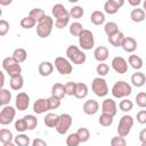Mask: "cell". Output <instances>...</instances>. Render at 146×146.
Masks as SVG:
<instances>
[{
  "label": "cell",
  "instance_id": "1",
  "mask_svg": "<svg viewBox=\"0 0 146 146\" xmlns=\"http://www.w3.org/2000/svg\"><path fill=\"white\" fill-rule=\"evenodd\" d=\"M111 92H112V95H113L114 98L121 99V98H125V97L130 96L131 92H132V88L125 81H116L113 84Z\"/></svg>",
  "mask_w": 146,
  "mask_h": 146
},
{
  "label": "cell",
  "instance_id": "2",
  "mask_svg": "<svg viewBox=\"0 0 146 146\" xmlns=\"http://www.w3.org/2000/svg\"><path fill=\"white\" fill-rule=\"evenodd\" d=\"M66 56H67L70 62H72L73 64H76V65H81L87 60L86 54L80 48H78L76 46H73V44L67 47Z\"/></svg>",
  "mask_w": 146,
  "mask_h": 146
},
{
  "label": "cell",
  "instance_id": "3",
  "mask_svg": "<svg viewBox=\"0 0 146 146\" xmlns=\"http://www.w3.org/2000/svg\"><path fill=\"white\" fill-rule=\"evenodd\" d=\"M54 19L50 16H46L41 22L38 23L36 25V34L40 38H48L52 31L54 27Z\"/></svg>",
  "mask_w": 146,
  "mask_h": 146
},
{
  "label": "cell",
  "instance_id": "4",
  "mask_svg": "<svg viewBox=\"0 0 146 146\" xmlns=\"http://www.w3.org/2000/svg\"><path fill=\"white\" fill-rule=\"evenodd\" d=\"M2 68L8 73V75L10 78L22 73V67H21L19 63L13 56L11 57H6L2 60Z\"/></svg>",
  "mask_w": 146,
  "mask_h": 146
},
{
  "label": "cell",
  "instance_id": "5",
  "mask_svg": "<svg viewBox=\"0 0 146 146\" xmlns=\"http://www.w3.org/2000/svg\"><path fill=\"white\" fill-rule=\"evenodd\" d=\"M91 90L98 97H105L108 94V86L104 78L97 76L91 82Z\"/></svg>",
  "mask_w": 146,
  "mask_h": 146
},
{
  "label": "cell",
  "instance_id": "6",
  "mask_svg": "<svg viewBox=\"0 0 146 146\" xmlns=\"http://www.w3.org/2000/svg\"><path fill=\"white\" fill-rule=\"evenodd\" d=\"M133 127V117L131 115H123L120 121H119V125H117V133L121 137H125L129 135L131 128Z\"/></svg>",
  "mask_w": 146,
  "mask_h": 146
},
{
  "label": "cell",
  "instance_id": "7",
  "mask_svg": "<svg viewBox=\"0 0 146 146\" xmlns=\"http://www.w3.org/2000/svg\"><path fill=\"white\" fill-rule=\"evenodd\" d=\"M79 44L83 50H90L95 46V39L94 34L90 30L84 29L82 33L79 35Z\"/></svg>",
  "mask_w": 146,
  "mask_h": 146
},
{
  "label": "cell",
  "instance_id": "8",
  "mask_svg": "<svg viewBox=\"0 0 146 146\" xmlns=\"http://www.w3.org/2000/svg\"><path fill=\"white\" fill-rule=\"evenodd\" d=\"M71 125H72V116L67 113H64L58 116V121H57L55 129L58 133L65 135L68 131V129L71 128Z\"/></svg>",
  "mask_w": 146,
  "mask_h": 146
},
{
  "label": "cell",
  "instance_id": "9",
  "mask_svg": "<svg viewBox=\"0 0 146 146\" xmlns=\"http://www.w3.org/2000/svg\"><path fill=\"white\" fill-rule=\"evenodd\" d=\"M55 67L58 71V73L62 74V75H67V74L72 73V70H73V66L70 63V60L64 58V57H62V56L56 57V59H55Z\"/></svg>",
  "mask_w": 146,
  "mask_h": 146
},
{
  "label": "cell",
  "instance_id": "10",
  "mask_svg": "<svg viewBox=\"0 0 146 146\" xmlns=\"http://www.w3.org/2000/svg\"><path fill=\"white\" fill-rule=\"evenodd\" d=\"M16 115V110L13 106H3L1 112H0V124L2 125H7L9 123H11L15 119Z\"/></svg>",
  "mask_w": 146,
  "mask_h": 146
},
{
  "label": "cell",
  "instance_id": "11",
  "mask_svg": "<svg viewBox=\"0 0 146 146\" xmlns=\"http://www.w3.org/2000/svg\"><path fill=\"white\" fill-rule=\"evenodd\" d=\"M112 68L116 72V73H119V74H124V73H127V71H128V63H127V60L123 58V57H121V56H116V57H114L113 59H112Z\"/></svg>",
  "mask_w": 146,
  "mask_h": 146
},
{
  "label": "cell",
  "instance_id": "12",
  "mask_svg": "<svg viewBox=\"0 0 146 146\" xmlns=\"http://www.w3.org/2000/svg\"><path fill=\"white\" fill-rule=\"evenodd\" d=\"M124 5L123 0H107L104 3V10L106 14L114 15L119 11V9Z\"/></svg>",
  "mask_w": 146,
  "mask_h": 146
},
{
  "label": "cell",
  "instance_id": "13",
  "mask_svg": "<svg viewBox=\"0 0 146 146\" xmlns=\"http://www.w3.org/2000/svg\"><path fill=\"white\" fill-rule=\"evenodd\" d=\"M30 105V96L26 92H18L15 100V106L18 111H25L29 108Z\"/></svg>",
  "mask_w": 146,
  "mask_h": 146
},
{
  "label": "cell",
  "instance_id": "14",
  "mask_svg": "<svg viewBox=\"0 0 146 146\" xmlns=\"http://www.w3.org/2000/svg\"><path fill=\"white\" fill-rule=\"evenodd\" d=\"M50 104L48 98H39L33 104V111L36 114H43L48 111H50Z\"/></svg>",
  "mask_w": 146,
  "mask_h": 146
},
{
  "label": "cell",
  "instance_id": "15",
  "mask_svg": "<svg viewBox=\"0 0 146 146\" xmlns=\"http://www.w3.org/2000/svg\"><path fill=\"white\" fill-rule=\"evenodd\" d=\"M102 112L114 116L116 114V112H117V106H116L115 100H113L112 98L104 99L103 103H102Z\"/></svg>",
  "mask_w": 146,
  "mask_h": 146
},
{
  "label": "cell",
  "instance_id": "16",
  "mask_svg": "<svg viewBox=\"0 0 146 146\" xmlns=\"http://www.w3.org/2000/svg\"><path fill=\"white\" fill-rule=\"evenodd\" d=\"M99 110V104L95 99H88L82 106V111L87 115H95Z\"/></svg>",
  "mask_w": 146,
  "mask_h": 146
},
{
  "label": "cell",
  "instance_id": "17",
  "mask_svg": "<svg viewBox=\"0 0 146 146\" xmlns=\"http://www.w3.org/2000/svg\"><path fill=\"white\" fill-rule=\"evenodd\" d=\"M108 55H110V51L105 46H99L94 51V57L99 63H104L108 58Z\"/></svg>",
  "mask_w": 146,
  "mask_h": 146
},
{
  "label": "cell",
  "instance_id": "18",
  "mask_svg": "<svg viewBox=\"0 0 146 146\" xmlns=\"http://www.w3.org/2000/svg\"><path fill=\"white\" fill-rule=\"evenodd\" d=\"M51 96L55 97V98H58V99H63L65 96H66V89H65V84L63 83H55L52 87H51Z\"/></svg>",
  "mask_w": 146,
  "mask_h": 146
},
{
  "label": "cell",
  "instance_id": "19",
  "mask_svg": "<svg viewBox=\"0 0 146 146\" xmlns=\"http://www.w3.org/2000/svg\"><path fill=\"white\" fill-rule=\"evenodd\" d=\"M121 47L125 52H133L137 49V41L132 36H125Z\"/></svg>",
  "mask_w": 146,
  "mask_h": 146
},
{
  "label": "cell",
  "instance_id": "20",
  "mask_svg": "<svg viewBox=\"0 0 146 146\" xmlns=\"http://www.w3.org/2000/svg\"><path fill=\"white\" fill-rule=\"evenodd\" d=\"M38 71H39V74L41 76H49L54 71V64L50 62H46V60L41 62L39 64Z\"/></svg>",
  "mask_w": 146,
  "mask_h": 146
},
{
  "label": "cell",
  "instance_id": "21",
  "mask_svg": "<svg viewBox=\"0 0 146 146\" xmlns=\"http://www.w3.org/2000/svg\"><path fill=\"white\" fill-rule=\"evenodd\" d=\"M145 17H146V13L144 11L143 8H139V7L133 8V9L131 10V13H130V18H131V21L135 22V23H140V22H143V21L145 19Z\"/></svg>",
  "mask_w": 146,
  "mask_h": 146
},
{
  "label": "cell",
  "instance_id": "22",
  "mask_svg": "<svg viewBox=\"0 0 146 146\" xmlns=\"http://www.w3.org/2000/svg\"><path fill=\"white\" fill-rule=\"evenodd\" d=\"M9 86L13 90H21L24 86V78L22 76V74H18V75H15V76H11L10 78V81H9Z\"/></svg>",
  "mask_w": 146,
  "mask_h": 146
},
{
  "label": "cell",
  "instance_id": "23",
  "mask_svg": "<svg viewBox=\"0 0 146 146\" xmlns=\"http://www.w3.org/2000/svg\"><path fill=\"white\" fill-rule=\"evenodd\" d=\"M145 82H146V76H145L144 73L137 71L136 73H133V74L131 75V83H132L135 87L140 88V87H143V86L145 84Z\"/></svg>",
  "mask_w": 146,
  "mask_h": 146
},
{
  "label": "cell",
  "instance_id": "24",
  "mask_svg": "<svg viewBox=\"0 0 146 146\" xmlns=\"http://www.w3.org/2000/svg\"><path fill=\"white\" fill-rule=\"evenodd\" d=\"M90 22L94 25H102L105 23V15L100 10H95L90 15Z\"/></svg>",
  "mask_w": 146,
  "mask_h": 146
},
{
  "label": "cell",
  "instance_id": "25",
  "mask_svg": "<svg viewBox=\"0 0 146 146\" xmlns=\"http://www.w3.org/2000/svg\"><path fill=\"white\" fill-rule=\"evenodd\" d=\"M124 38H125L124 34H123L121 31H119V32H116L115 34L108 36V42H110L113 47H121V46H122V42H123V40H124Z\"/></svg>",
  "mask_w": 146,
  "mask_h": 146
},
{
  "label": "cell",
  "instance_id": "26",
  "mask_svg": "<svg viewBox=\"0 0 146 146\" xmlns=\"http://www.w3.org/2000/svg\"><path fill=\"white\" fill-rule=\"evenodd\" d=\"M88 95V86L83 82H76V90H75V97L78 99H83Z\"/></svg>",
  "mask_w": 146,
  "mask_h": 146
},
{
  "label": "cell",
  "instance_id": "27",
  "mask_svg": "<svg viewBox=\"0 0 146 146\" xmlns=\"http://www.w3.org/2000/svg\"><path fill=\"white\" fill-rule=\"evenodd\" d=\"M51 14H52V16H54L55 19H56V18H58V17H60V16H64V15L68 14V11H67V9L64 7V5H62V3H56V5H54L52 8H51Z\"/></svg>",
  "mask_w": 146,
  "mask_h": 146
},
{
  "label": "cell",
  "instance_id": "28",
  "mask_svg": "<svg viewBox=\"0 0 146 146\" xmlns=\"http://www.w3.org/2000/svg\"><path fill=\"white\" fill-rule=\"evenodd\" d=\"M128 63L130 64V66L132 68H135L137 71H139L143 67V59L138 55H130L128 58Z\"/></svg>",
  "mask_w": 146,
  "mask_h": 146
},
{
  "label": "cell",
  "instance_id": "29",
  "mask_svg": "<svg viewBox=\"0 0 146 146\" xmlns=\"http://www.w3.org/2000/svg\"><path fill=\"white\" fill-rule=\"evenodd\" d=\"M29 16H30V17H32L36 23H39V22H41V21H42L47 15L44 14L43 9H41V8H33V9H31V10H30Z\"/></svg>",
  "mask_w": 146,
  "mask_h": 146
},
{
  "label": "cell",
  "instance_id": "30",
  "mask_svg": "<svg viewBox=\"0 0 146 146\" xmlns=\"http://www.w3.org/2000/svg\"><path fill=\"white\" fill-rule=\"evenodd\" d=\"M58 116L59 115H57L55 113H48V114H46V116L43 119V122H44V124L47 127L55 128L56 124H57V121H58Z\"/></svg>",
  "mask_w": 146,
  "mask_h": 146
},
{
  "label": "cell",
  "instance_id": "31",
  "mask_svg": "<svg viewBox=\"0 0 146 146\" xmlns=\"http://www.w3.org/2000/svg\"><path fill=\"white\" fill-rule=\"evenodd\" d=\"M13 57L21 64V63H23V62L26 60V58H27V52H26V50H25L24 48H17V49L14 50Z\"/></svg>",
  "mask_w": 146,
  "mask_h": 146
},
{
  "label": "cell",
  "instance_id": "32",
  "mask_svg": "<svg viewBox=\"0 0 146 146\" xmlns=\"http://www.w3.org/2000/svg\"><path fill=\"white\" fill-rule=\"evenodd\" d=\"M11 100V92L8 89L1 88L0 89V104L2 106H7Z\"/></svg>",
  "mask_w": 146,
  "mask_h": 146
},
{
  "label": "cell",
  "instance_id": "33",
  "mask_svg": "<svg viewBox=\"0 0 146 146\" xmlns=\"http://www.w3.org/2000/svg\"><path fill=\"white\" fill-rule=\"evenodd\" d=\"M104 32L106 33L107 36H111V35L115 34L116 32H119V26L115 22H107L104 25Z\"/></svg>",
  "mask_w": 146,
  "mask_h": 146
},
{
  "label": "cell",
  "instance_id": "34",
  "mask_svg": "<svg viewBox=\"0 0 146 146\" xmlns=\"http://www.w3.org/2000/svg\"><path fill=\"white\" fill-rule=\"evenodd\" d=\"M14 138H15V137L13 136V132H11L10 130L5 129V128L0 130V141H1L2 144H6V143H11Z\"/></svg>",
  "mask_w": 146,
  "mask_h": 146
},
{
  "label": "cell",
  "instance_id": "35",
  "mask_svg": "<svg viewBox=\"0 0 146 146\" xmlns=\"http://www.w3.org/2000/svg\"><path fill=\"white\" fill-rule=\"evenodd\" d=\"M14 143L17 146H29L30 145V137L25 133H19L14 138Z\"/></svg>",
  "mask_w": 146,
  "mask_h": 146
},
{
  "label": "cell",
  "instance_id": "36",
  "mask_svg": "<svg viewBox=\"0 0 146 146\" xmlns=\"http://www.w3.org/2000/svg\"><path fill=\"white\" fill-rule=\"evenodd\" d=\"M23 119L26 122L27 130H33L34 128H36V125H38V119H36V116H34L33 114H27V115L23 116Z\"/></svg>",
  "mask_w": 146,
  "mask_h": 146
},
{
  "label": "cell",
  "instance_id": "37",
  "mask_svg": "<svg viewBox=\"0 0 146 146\" xmlns=\"http://www.w3.org/2000/svg\"><path fill=\"white\" fill-rule=\"evenodd\" d=\"M70 18H71V16H70V11H68V14H66L64 16H60V17L55 19V26L57 29H64L68 24Z\"/></svg>",
  "mask_w": 146,
  "mask_h": 146
},
{
  "label": "cell",
  "instance_id": "38",
  "mask_svg": "<svg viewBox=\"0 0 146 146\" xmlns=\"http://www.w3.org/2000/svg\"><path fill=\"white\" fill-rule=\"evenodd\" d=\"M83 30H84L83 29V25L80 22H74V23H72L70 25V33L72 35H74V36H79L82 33Z\"/></svg>",
  "mask_w": 146,
  "mask_h": 146
},
{
  "label": "cell",
  "instance_id": "39",
  "mask_svg": "<svg viewBox=\"0 0 146 146\" xmlns=\"http://www.w3.org/2000/svg\"><path fill=\"white\" fill-rule=\"evenodd\" d=\"M113 117H114V116H112V115H110V114L102 113V115H100L99 119H98V122H99V124L103 125V127H110V125H112V123H113Z\"/></svg>",
  "mask_w": 146,
  "mask_h": 146
},
{
  "label": "cell",
  "instance_id": "40",
  "mask_svg": "<svg viewBox=\"0 0 146 146\" xmlns=\"http://www.w3.org/2000/svg\"><path fill=\"white\" fill-rule=\"evenodd\" d=\"M35 25H38L36 24V22L32 18V17H30V16H26V17H23L22 19H21V26L23 27V29H32V27H34Z\"/></svg>",
  "mask_w": 146,
  "mask_h": 146
},
{
  "label": "cell",
  "instance_id": "41",
  "mask_svg": "<svg viewBox=\"0 0 146 146\" xmlns=\"http://www.w3.org/2000/svg\"><path fill=\"white\" fill-rule=\"evenodd\" d=\"M83 14H84V10H83V8L80 7V6H74V7H72V8L70 9V16H71L72 18L79 19V18H81V17L83 16Z\"/></svg>",
  "mask_w": 146,
  "mask_h": 146
},
{
  "label": "cell",
  "instance_id": "42",
  "mask_svg": "<svg viewBox=\"0 0 146 146\" xmlns=\"http://www.w3.org/2000/svg\"><path fill=\"white\" fill-rule=\"evenodd\" d=\"M133 107V103L131 100H129L128 98H123L120 103H119V108L122 111V112H129L131 111Z\"/></svg>",
  "mask_w": 146,
  "mask_h": 146
},
{
  "label": "cell",
  "instance_id": "43",
  "mask_svg": "<svg viewBox=\"0 0 146 146\" xmlns=\"http://www.w3.org/2000/svg\"><path fill=\"white\" fill-rule=\"evenodd\" d=\"M80 138L79 136L76 135V132H73V133H70L67 137H66V145L67 146H79L80 144Z\"/></svg>",
  "mask_w": 146,
  "mask_h": 146
},
{
  "label": "cell",
  "instance_id": "44",
  "mask_svg": "<svg viewBox=\"0 0 146 146\" xmlns=\"http://www.w3.org/2000/svg\"><path fill=\"white\" fill-rule=\"evenodd\" d=\"M76 135L79 136L81 143H86V141H88L89 138H90V131H89L87 128H80V129H78Z\"/></svg>",
  "mask_w": 146,
  "mask_h": 146
},
{
  "label": "cell",
  "instance_id": "45",
  "mask_svg": "<svg viewBox=\"0 0 146 146\" xmlns=\"http://www.w3.org/2000/svg\"><path fill=\"white\" fill-rule=\"evenodd\" d=\"M136 104L140 107V108H146V92L145 91H140L137 94L136 98Z\"/></svg>",
  "mask_w": 146,
  "mask_h": 146
},
{
  "label": "cell",
  "instance_id": "46",
  "mask_svg": "<svg viewBox=\"0 0 146 146\" xmlns=\"http://www.w3.org/2000/svg\"><path fill=\"white\" fill-rule=\"evenodd\" d=\"M96 72H97V74L99 75V76H105V75H107L108 74V72H110V66L107 65V64H105V63H99L98 65H97V67H96Z\"/></svg>",
  "mask_w": 146,
  "mask_h": 146
},
{
  "label": "cell",
  "instance_id": "47",
  "mask_svg": "<svg viewBox=\"0 0 146 146\" xmlns=\"http://www.w3.org/2000/svg\"><path fill=\"white\" fill-rule=\"evenodd\" d=\"M15 130L16 131H18V132H24V131H26L27 130V125H26V122H25V120L22 117V119H18V120H16V122H15Z\"/></svg>",
  "mask_w": 146,
  "mask_h": 146
},
{
  "label": "cell",
  "instance_id": "48",
  "mask_svg": "<svg viewBox=\"0 0 146 146\" xmlns=\"http://www.w3.org/2000/svg\"><path fill=\"white\" fill-rule=\"evenodd\" d=\"M111 146H127V141L124 137L116 136L111 139Z\"/></svg>",
  "mask_w": 146,
  "mask_h": 146
},
{
  "label": "cell",
  "instance_id": "49",
  "mask_svg": "<svg viewBox=\"0 0 146 146\" xmlns=\"http://www.w3.org/2000/svg\"><path fill=\"white\" fill-rule=\"evenodd\" d=\"M65 89H66V95L74 96L75 95V90H76V82L70 81V82L65 83Z\"/></svg>",
  "mask_w": 146,
  "mask_h": 146
},
{
  "label": "cell",
  "instance_id": "50",
  "mask_svg": "<svg viewBox=\"0 0 146 146\" xmlns=\"http://www.w3.org/2000/svg\"><path fill=\"white\" fill-rule=\"evenodd\" d=\"M9 31V23L6 19H1L0 21V35L3 36L8 33Z\"/></svg>",
  "mask_w": 146,
  "mask_h": 146
},
{
  "label": "cell",
  "instance_id": "51",
  "mask_svg": "<svg viewBox=\"0 0 146 146\" xmlns=\"http://www.w3.org/2000/svg\"><path fill=\"white\" fill-rule=\"evenodd\" d=\"M48 100H49V104H50V108L51 110H56V108H58L60 106V99H58V98H55V97L50 96L48 98Z\"/></svg>",
  "mask_w": 146,
  "mask_h": 146
},
{
  "label": "cell",
  "instance_id": "52",
  "mask_svg": "<svg viewBox=\"0 0 146 146\" xmlns=\"http://www.w3.org/2000/svg\"><path fill=\"white\" fill-rule=\"evenodd\" d=\"M137 122L140 124H146V110H141L137 113Z\"/></svg>",
  "mask_w": 146,
  "mask_h": 146
},
{
  "label": "cell",
  "instance_id": "53",
  "mask_svg": "<svg viewBox=\"0 0 146 146\" xmlns=\"http://www.w3.org/2000/svg\"><path fill=\"white\" fill-rule=\"evenodd\" d=\"M32 146H47V143L41 138H35L32 141Z\"/></svg>",
  "mask_w": 146,
  "mask_h": 146
},
{
  "label": "cell",
  "instance_id": "54",
  "mask_svg": "<svg viewBox=\"0 0 146 146\" xmlns=\"http://www.w3.org/2000/svg\"><path fill=\"white\" fill-rule=\"evenodd\" d=\"M139 140H140V143H146V128H144L139 132Z\"/></svg>",
  "mask_w": 146,
  "mask_h": 146
},
{
  "label": "cell",
  "instance_id": "55",
  "mask_svg": "<svg viewBox=\"0 0 146 146\" xmlns=\"http://www.w3.org/2000/svg\"><path fill=\"white\" fill-rule=\"evenodd\" d=\"M128 3H129L130 6H132V7L137 8V7L141 3V1H140V0H128Z\"/></svg>",
  "mask_w": 146,
  "mask_h": 146
},
{
  "label": "cell",
  "instance_id": "56",
  "mask_svg": "<svg viewBox=\"0 0 146 146\" xmlns=\"http://www.w3.org/2000/svg\"><path fill=\"white\" fill-rule=\"evenodd\" d=\"M3 84H5V74L1 72V88H3Z\"/></svg>",
  "mask_w": 146,
  "mask_h": 146
},
{
  "label": "cell",
  "instance_id": "57",
  "mask_svg": "<svg viewBox=\"0 0 146 146\" xmlns=\"http://www.w3.org/2000/svg\"><path fill=\"white\" fill-rule=\"evenodd\" d=\"M2 146H17V145H16L15 143H13V141H11V143H6V144H2Z\"/></svg>",
  "mask_w": 146,
  "mask_h": 146
},
{
  "label": "cell",
  "instance_id": "58",
  "mask_svg": "<svg viewBox=\"0 0 146 146\" xmlns=\"http://www.w3.org/2000/svg\"><path fill=\"white\" fill-rule=\"evenodd\" d=\"M9 3H11L10 0L9 1H2V0H0V5H9Z\"/></svg>",
  "mask_w": 146,
  "mask_h": 146
},
{
  "label": "cell",
  "instance_id": "59",
  "mask_svg": "<svg viewBox=\"0 0 146 146\" xmlns=\"http://www.w3.org/2000/svg\"><path fill=\"white\" fill-rule=\"evenodd\" d=\"M143 9H144V11L146 13V0L143 2Z\"/></svg>",
  "mask_w": 146,
  "mask_h": 146
},
{
  "label": "cell",
  "instance_id": "60",
  "mask_svg": "<svg viewBox=\"0 0 146 146\" xmlns=\"http://www.w3.org/2000/svg\"><path fill=\"white\" fill-rule=\"evenodd\" d=\"M140 146H146V143H141V145Z\"/></svg>",
  "mask_w": 146,
  "mask_h": 146
}]
</instances>
